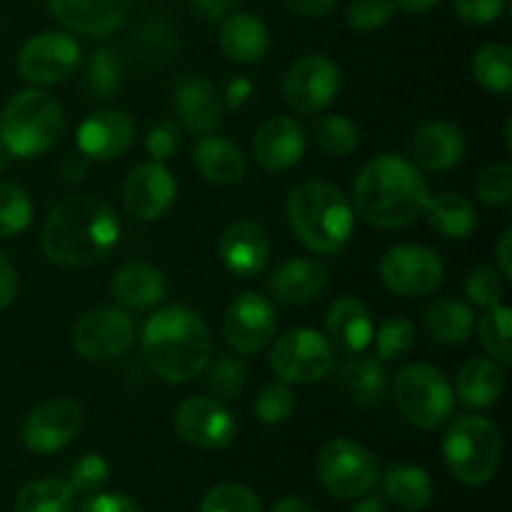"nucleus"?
<instances>
[{
  "mask_svg": "<svg viewBox=\"0 0 512 512\" xmlns=\"http://www.w3.org/2000/svg\"><path fill=\"white\" fill-rule=\"evenodd\" d=\"M443 458L445 468L458 483L473 488L490 483L503 458L498 425L483 415H460L445 430Z\"/></svg>",
  "mask_w": 512,
  "mask_h": 512,
  "instance_id": "nucleus-6",
  "label": "nucleus"
},
{
  "mask_svg": "<svg viewBox=\"0 0 512 512\" xmlns=\"http://www.w3.org/2000/svg\"><path fill=\"white\" fill-rule=\"evenodd\" d=\"M295 395L288 383H268L255 395V415L265 425H280L293 415Z\"/></svg>",
  "mask_w": 512,
  "mask_h": 512,
  "instance_id": "nucleus-44",
  "label": "nucleus"
},
{
  "mask_svg": "<svg viewBox=\"0 0 512 512\" xmlns=\"http://www.w3.org/2000/svg\"><path fill=\"white\" fill-rule=\"evenodd\" d=\"M350 512H388V510H385V505L380 503L378 498H365L360 500L358 505H353V510Z\"/></svg>",
  "mask_w": 512,
  "mask_h": 512,
  "instance_id": "nucleus-60",
  "label": "nucleus"
},
{
  "mask_svg": "<svg viewBox=\"0 0 512 512\" xmlns=\"http://www.w3.org/2000/svg\"><path fill=\"white\" fill-rule=\"evenodd\" d=\"M193 163L198 173L215 185L240 183L248 170L243 150L220 135H200L193 148Z\"/></svg>",
  "mask_w": 512,
  "mask_h": 512,
  "instance_id": "nucleus-28",
  "label": "nucleus"
},
{
  "mask_svg": "<svg viewBox=\"0 0 512 512\" xmlns=\"http://www.w3.org/2000/svg\"><path fill=\"white\" fill-rule=\"evenodd\" d=\"M75 505V490L65 480H33L15 495V512H70Z\"/></svg>",
  "mask_w": 512,
  "mask_h": 512,
  "instance_id": "nucleus-35",
  "label": "nucleus"
},
{
  "mask_svg": "<svg viewBox=\"0 0 512 512\" xmlns=\"http://www.w3.org/2000/svg\"><path fill=\"white\" fill-rule=\"evenodd\" d=\"M478 200L485 205H508L512 200V168L508 163H495L480 173L475 185Z\"/></svg>",
  "mask_w": 512,
  "mask_h": 512,
  "instance_id": "nucleus-47",
  "label": "nucleus"
},
{
  "mask_svg": "<svg viewBox=\"0 0 512 512\" xmlns=\"http://www.w3.org/2000/svg\"><path fill=\"white\" fill-rule=\"evenodd\" d=\"M133 0H48L60 25L88 38H105L125 23Z\"/></svg>",
  "mask_w": 512,
  "mask_h": 512,
  "instance_id": "nucleus-20",
  "label": "nucleus"
},
{
  "mask_svg": "<svg viewBox=\"0 0 512 512\" xmlns=\"http://www.w3.org/2000/svg\"><path fill=\"white\" fill-rule=\"evenodd\" d=\"M205 388H208L210 398L220 400V403H233V400H238L240 395H243L245 365L240 363L235 355H220V358H215V363L210 365L208 378H205Z\"/></svg>",
  "mask_w": 512,
  "mask_h": 512,
  "instance_id": "nucleus-41",
  "label": "nucleus"
},
{
  "mask_svg": "<svg viewBox=\"0 0 512 512\" xmlns=\"http://www.w3.org/2000/svg\"><path fill=\"white\" fill-rule=\"evenodd\" d=\"M338 388L355 405H373L388 390V373L378 355H350L338 368Z\"/></svg>",
  "mask_w": 512,
  "mask_h": 512,
  "instance_id": "nucleus-30",
  "label": "nucleus"
},
{
  "mask_svg": "<svg viewBox=\"0 0 512 512\" xmlns=\"http://www.w3.org/2000/svg\"><path fill=\"white\" fill-rule=\"evenodd\" d=\"M395 0H353L348 5V25L360 33H370V30L383 28L385 23H390V18L395 15Z\"/></svg>",
  "mask_w": 512,
  "mask_h": 512,
  "instance_id": "nucleus-46",
  "label": "nucleus"
},
{
  "mask_svg": "<svg viewBox=\"0 0 512 512\" xmlns=\"http://www.w3.org/2000/svg\"><path fill=\"white\" fill-rule=\"evenodd\" d=\"M15 295H18V273H15V265L10 263L8 255L0 250V310L8 308Z\"/></svg>",
  "mask_w": 512,
  "mask_h": 512,
  "instance_id": "nucleus-52",
  "label": "nucleus"
},
{
  "mask_svg": "<svg viewBox=\"0 0 512 512\" xmlns=\"http://www.w3.org/2000/svg\"><path fill=\"white\" fill-rule=\"evenodd\" d=\"M220 260L238 278H253L263 273L270 260V238L260 223L238 218L223 230L218 243Z\"/></svg>",
  "mask_w": 512,
  "mask_h": 512,
  "instance_id": "nucleus-19",
  "label": "nucleus"
},
{
  "mask_svg": "<svg viewBox=\"0 0 512 512\" xmlns=\"http://www.w3.org/2000/svg\"><path fill=\"white\" fill-rule=\"evenodd\" d=\"M325 333H328L325 338L330 340V345L338 348L340 353H365L375 335L373 313L360 298L345 295L330 305L328 318H325Z\"/></svg>",
  "mask_w": 512,
  "mask_h": 512,
  "instance_id": "nucleus-23",
  "label": "nucleus"
},
{
  "mask_svg": "<svg viewBox=\"0 0 512 512\" xmlns=\"http://www.w3.org/2000/svg\"><path fill=\"white\" fill-rule=\"evenodd\" d=\"M380 278L385 288L403 298H420L440 288L445 265L433 248L425 245H395L380 260Z\"/></svg>",
  "mask_w": 512,
  "mask_h": 512,
  "instance_id": "nucleus-11",
  "label": "nucleus"
},
{
  "mask_svg": "<svg viewBox=\"0 0 512 512\" xmlns=\"http://www.w3.org/2000/svg\"><path fill=\"white\" fill-rule=\"evenodd\" d=\"M173 108L180 125L193 135H210L223 123V100L203 75H185L175 85Z\"/></svg>",
  "mask_w": 512,
  "mask_h": 512,
  "instance_id": "nucleus-22",
  "label": "nucleus"
},
{
  "mask_svg": "<svg viewBox=\"0 0 512 512\" xmlns=\"http://www.w3.org/2000/svg\"><path fill=\"white\" fill-rule=\"evenodd\" d=\"M415 348V328L408 318H393L385 320L380 330L375 333V353L383 363H395V360L405 358L410 350Z\"/></svg>",
  "mask_w": 512,
  "mask_h": 512,
  "instance_id": "nucleus-42",
  "label": "nucleus"
},
{
  "mask_svg": "<svg viewBox=\"0 0 512 512\" xmlns=\"http://www.w3.org/2000/svg\"><path fill=\"white\" fill-rule=\"evenodd\" d=\"M505 393L503 365L493 358H470L455 378V395L468 408L485 410L500 400Z\"/></svg>",
  "mask_w": 512,
  "mask_h": 512,
  "instance_id": "nucleus-29",
  "label": "nucleus"
},
{
  "mask_svg": "<svg viewBox=\"0 0 512 512\" xmlns=\"http://www.w3.org/2000/svg\"><path fill=\"white\" fill-rule=\"evenodd\" d=\"M78 512H140L138 505L123 493H100L85 500Z\"/></svg>",
  "mask_w": 512,
  "mask_h": 512,
  "instance_id": "nucleus-51",
  "label": "nucleus"
},
{
  "mask_svg": "<svg viewBox=\"0 0 512 512\" xmlns=\"http://www.w3.org/2000/svg\"><path fill=\"white\" fill-rule=\"evenodd\" d=\"M340 90V70L328 55L295 60L283 78V98L295 113L315 115L328 108Z\"/></svg>",
  "mask_w": 512,
  "mask_h": 512,
  "instance_id": "nucleus-12",
  "label": "nucleus"
},
{
  "mask_svg": "<svg viewBox=\"0 0 512 512\" xmlns=\"http://www.w3.org/2000/svg\"><path fill=\"white\" fill-rule=\"evenodd\" d=\"M65 128L63 105L45 90H20L0 113V143L13 158L28 160L48 153Z\"/></svg>",
  "mask_w": 512,
  "mask_h": 512,
  "instance_id": "nucleus-5",
  "label": "nucleus"
},
{
  "mask_svg": "<svg viewBox=\"0 0 512 512\" xmlns=\"http://www.w3.org/2000/svg\"><path fill=\"white\" fill-rule=\"evenodd\" d=\"M430 190L420 170L400 155H378L358 173L353 203L375 228H405L423 215Z\"/></svg>",
  "mask_w": 512,
  "mask_h": 512,
  "instance_id": "nucleus-3",
  "label": "nucleus"
},
{
  "mask_svg": "<svg viewBox=\"0 0 512 512\" xmlns=\"http://www.w3.org/2000/svg\"><path fill=\"white\" fill-rule=\"evenodd\" d=\"M393 398L400 415L420 430H435L453 415V385L430 363H410L395 375Z\"/></svg>",
  "mask_w": 512,
  "mask_h": 512,
  "instance_id": "nucleus-7",
  "label": "nucleus"
},
{
  "mask_svg": "<svg viewBox=\"0 0 512 512\" xmlns=\"http://www.w3.org/2000/svg\"><path fill=\"white\" fill-rule=\"evenodd\" d=\"M268 288L278 303L305 305L320 298L323 290L328 288V268L310 258L285 260L273 270Z\"/></svg>",
  "mask_w": 512,
  "mask_h": 512,
  "instance_id": "nucleus-24",
  "label": "nucleus"
},
{
  "mask_svg": "<svg viewBox=\"0 0 512 512\" xmlns=\"http://www.w3.org/2000/svg\"><path fill=\"white\" fill-rule=\"evenodd\" d=\"M110 478V468L100 455H83L73 463L70 468V480L68 485L75 493H98Z\"/></svg>",
  "mask_w": 512,
  "mask_h": 512,
  "instance_id": "nucleus-48",
  "label": "nucleus"
},
{
  "mask_svg": "<svg viewBox=\"0 0 512 512\" xmlns=\"http://www.w3.org/2000/svg\"><path fill=\"white\" fill-rule=\"evenodd\" d=\"M115 210L95 195H68L50 210L40 233V250L60 268H85L118 245Z\"/></svg>",
  "mask_w": 512,
  "mask_h": 512,
  "instance_id": "nucleus-1",
  "label": "nucleus"
},
{
  "mask_svg": "<svg viewBox=\"0 0 512 512\" xmlns=\"http://www.w3.org/2000/svg\"><path fill=\"white\" fill-rule=\"evenodd\" d=\"M220 48L233 63H260L270 50V33L263 20L255 15L230 13L220 23Z\"/></svg>",
  "mask_w": 512,
  "mask_h": 512,
  "instance_id": "nucleus-26",
  "label": "nucleus"
},
{
  "mask_svg": "<svg viewBox=\"0 0 512 512\" xmlns=\"http://www.w3.org/2000/svg\"><path fill=\"white\" fill-rule=\"evenodd\" d=\"M175 428L185 443L200 450H223L235 438V418L215 398H190L175 413Z\"/></svg>",
  "mask_w": 512,
  "mask_h": 512,
  "instance_id": "nucleus-16",
  "label": "nucleus"
},
{
  "mask_svg": "<svg viewBox=\"0 0 512 512\" xmlns=\"http://www.w3.org/2000/svg\"><path fill=\"white\" fill-rule=\"evenodd\" d=\"M423 218L430 230L453 240L468 238L478 228V213H475L473 203L458 193L430 195L423 208Z\"/></svg>",
  "mask_w": 512,
  "mask_h": 512,
  "instance_id": "nucleus-31",
  "label": "nucleus"
},
{
  "mask_svg": "<svg viewBox=\"0 0 512 512\" xmlns=\"http://www.w3.org/2000/svg\"><path fill=\"white\" fill-rule=\"evenodd\" d=\"M33 220V200L20 185L0 180V238L23 233Z\"/></svg>",
  "mask_w": 512,
  "mask_h": 512,
  "instance_id": "nucleus-40",
  "label": "nucleus"
},
{
  "mask_svg": "<svg viewBox=\"0 0 512 512\" xmlns=\"http://www.w3.org/2000/svg\"><path fill=\"white\" fill-rule=\"evenodd\" d=\"M273 373L288 385H310L333 370V345L325 335L310 328H295L280 335L268 355Z\"/></svg>",
  "mask_w": 512,
  "mask_h": 512,
  "instance_id": "nucleus-9",
  "label": "nucleus"
},
{
  "mask_svg": "<svg viewBox=\"0 0 512 512\" xmlns=\"http://www.w3.org/2000/svg\"><path fill=\"white\" fill-rule=\"evenodd\" d=\"M473 78L490 93L505 95L512 90V50L503 43H488L473 55Z\"/></svg>",
  "mask_w": 512,
  "mask_h": 512,
  "instance_id": "nucleus-36",
  "label": "nucleus"
},
{
  "mask_svg": "<svg viewBox=\"0 0 512 512\" xmlns=\"http://www.w3.org/2000/svg\"><path fill=\"white\" fill-rule=\"evenodd\" d=\"M178 33L165 20L148 18L133 30L128 40V53L143 68H158L165 65L178 53Z\"/></svg>",
  "mask_w": 512,
  "mask_h": 512,
  "instance_id": "nucleus-33",
  "label": "nucleus"
},
{
  "mask_svg": "<svg viewBox=\"0 0 512 512\" xmlns=\"http://www.w3.org/2000/svg\"><path fill=\"white\" fill-rule=\"evenodd\" d=\"M180 143H183V135H180L178 123H173V120H158L145 135V150H148L155 163H168L170 158H175Z\"/></svg>",
  "mask_w": 512,
  "mask_h": 512,
  "instance_id": "nucleus-49",
  "label": "nucleus"
},
{
  "mask_svg": "<svg viewBox=\"0 0 512 512\" xmlns=\"http://www.w3.org/2000/svg\"><path fill=\"white\" fill-rule=\"evenodd\" d=\"M338 3L340 0H285V5L303 18H323Z\"/></svg>",
  "mask_w": 512,
  "mask_h": 512,
  "instance_id": "nucleus-54",
  "label": "nucleus"
},
{
  "mask_svg": "<svg viewBox=\"0 0 512 512\" xmlns=\"http://www.w3.org/2000/svg\"><path fill=\"white\" fill-rule=\"evenodd\" d=\"M512 310L508 305H495L480 318L478 335L483 348L488 350L490 358L500 365L512 363Z\"/></svg>",
  "mask_w": 512,
  "mask_h": 512,
  "instance_id": "nucleus-37",
  "label": "nucleus"
},
{
  "mask_svg": "<svg viewBox=\"0 0 512 512\" xmlns=\"http://www.w3.org/2000/svg\"><path fill=\"white\" fill-rule=\"evenodd\" d=\"M163 273L148 263H125L110 280V293L123 308L128 310H148L165 298Z\"/></svg>",
  "mask_w": 512,
  "mask_h": 512,
  "instance_id": "nucleus-27",
  "label": "nucleus"
},
{
  "mask_svg": "<svg viewBox=\"0 0 512 512\" xmlns=\"http://www.w3.org/2000/svg\"><path fill=\"white\" fill-rule=\"evenodd\" d=\"M200 512H263V503L245 485L223 483L205 493Z\"/></svg>",
  "mask_w": 512,
  "mask_h": 512,
  "instance_id": "nucleus-43",
  "label": "nucleus"
},
{
  "mask_svg": "<svg viewBox=\"0 0 512 512\" xmlns=\"http://www.w3.org/2000/svg\"><path fill=\"white\" fill-rule=\"evenodd\" d=\"M313 138L330 158H345L358 148V125L343 115H323L313 123Z\"/></svg>",
  "mask_w": 512,
  "mask_h": 512,
  "instance_id": "nucleus-38",
  "label": "nucleus"
},
{
  "mask_svg": "<svg viewBox=\"0 0 512 512\" xmlns=\"http://www.w3.org/2000/svg\"><path fill=\"white\" fill-rule=\"evenodd\" d=\"M465 135L458 125L435 120L423 125L413 138V155L425 170H450L465 158Z\"/></svg>",
  "mask_w": 512,
  "mask_h": 512,
  "instance_id": "nucleus-25",
  "label": "nucleus"
},
{
  "mask_svg": "<svg viewBox=\"0 0 512 512\" xmlns=\"http://www.w3.org/2000/svg\"><path fill=\"white\" fill-rule=\"evenodd\" d=\"M123 65L113 48H98L85 63V88L93 98H110L118 93Z\"/></svg>",
  "mask_w": 512,
  "mask_h": 512,
  "instance_id": "nucleus-39",
  "label": "nucleus"
},
{
  "mask_svg": "<svg viewBox=\"0 0 512 512\" xmlns=\"http://www.w3.org/2000/svg\"><path fill=\"white\" fill-rule=\"evenodd\" d=\"M270 512H315V510L300 498H283Z\"/></svg>",
  "mask_w": 512,
  "mask_h": 512,
  "instance_id": "nucleus-59",
  "label": "nucleus"
},
{
  "mask_svg": "<svg viewBox=\"0 0 512 512\" xmlns=\"http://www.w3.org/2000/svg\"><path fill=\"white\" fill-rule=\"evenodd\" d=\"M83 423L85 410L80 408V403L68 398H53L35 405L25 415L20 438H23L25 448L33 450V453L50 455L73 443Z\"/></svg>",
  "mask_w": 512,
  "mask_h": 512,
  "instance_id": "nucleus-13",
  "label": "nucleus"
},
{
  "mask_svg": "<svg viewBox=\"0 0 512 512\" xmlns=\"http://www.w3.org/2000/svg\"><path fill=\"white\" fill-rule=\"evenodd\" d=\"M88 175V158L83 153H73L60 163V178L68 185H78Z\"/></svg>",
  "mask_w": 512,
  "mask_h": 512,
  "instance_id": "nucleus-55",
  "label": "nucleus"
},
{
  "mask_svg": "<svg viewBox=\"0 0 512 512\" xmlns=\"http://www.w3.org/2000/svg\"><path fill=\"white\" fill-rule=\"evenodd\" d=\"M175 195H178V185L165 163H150L138 165L130 170L123 185V203L128 213L138 220H158L173 208Z\"/></svg>",
  "mask_w": 512,
  "mask_h": 512,
  "instance_id": "nucleus-17",
  "label": "nucleus"
},
{
  "mask_svg": "<svg viewBox=\"0 0 512 512\" xmlns=\"http://www.w3.org/2000/svg\"><path fill=\"white\" fill-rule=\"evenodd\" d=\"M290 230L295 238L318 255H338L350 243L355 230L353 205L343 190L323 180H308L290 190L288 203Z\"/></svg>",
  "mask_w": 512,
  "mask_h": 512,
  "instance_id": "nucleus-4",
  "label": "nucleus"
},
{
  "mask_svg": "<svg viewBox=\"0 0 512 512\" xmlns=\"http://www.w3.org/2000/svg\"><path fill=\"white\" fill-rule=\"evenodd\" d=\"M140 348L153 375L163 383L183 385L205 373L213 340L198 313L183 305H168L148 318Z\"/></svg>",
  "mask_w": 512,
  "mask_h": 512,
  "instance_id": "nucleus-2",
  "label": "nucleus"
},
{
  "mask_svg": "<svg viewBox=\"0 0 512 512\" xmlns=\"http://www.w3.org/2000/svg\"><path fill=\"white\" fill-rule=\"evenodd\" d=\"M138 338L135 318L125 308L88 310L73 328V348L93 363H110L128 353Z\"/></svg>",
  "mask_w": 512,
  "mask_h": 512,
  "instance_id": "nucleus-10",
  "label": "nucleus"
},
{
  "mask_svg": "<svg viewBox=\"0 0 512 512\" xmlns=\"http://www.w3.org/2000/svg\"><path fill=\"white\" fill-rule=\"evenodd\" d=\"M428 333L443 345H463L473 335L475 318L468 303L455 298H443L425 310Z\"/></svg>",
  "mask_w": 512,
  "mask_h": 512,
  "instance_id": "nucleus-34",
  "label": "nucleus"
},
{
  "mask_svg": "<svg viewBox=\"0 0 512 512\" xmlns=\"http://www.w3.org/2000/svg\"><path fill=\"white\" fill-rule=\"evenodd\" d=\"M440 0H395V5H400L403 10H408V13L413 15H420V13H428L430 8H435Z\"/></svg>",
  "mask_w": 512,
  "mask_h": 512,
  "instance_id": "nucleus-58",
  "label": "nucleus"
},
{
  "mask_svg": "<svg viewBox=\"0 0 512 512\" xmlns=\"http://www.w3.org/2000/svg\"><path fill=\"white\" fill-rule=\"evenodd\" d=\"M135 143V123L123 110H98L78 128V148L85 158H123Z\"/></svg>",
  "mask_w": 512,
  "mask_h": 512,
  "instance_id": "nucleus-21",
  "label": "nucleus"
},
{
  "mask_svg": "<svg viewBox=\"0 0 512 512\" xmlns=\"http://www.w3.org/2000/svg\"><path fill=\"white\" fill-rule=\"evenodd\" d=\"M190 5H193L195 13L203 20H208V23H223V20L233 13L238 0H190Z\"/></svg>",
  "mask_w": 512,
  "mask_h": 512,
  "instance_id": "nucleus-53",
  "label": "nucleus"
},
{
  "mask_svg": "<svg viewBox=\"0 0 512 512\" xmlns=\"http://www.w3.org/2000/svg\"><path fill=\"white\" fill-rule=\"evenodd\" d=\"M278 318L265 295L240 293L225 310L223 333L230 348L240 355H255L273 343Z\"/></svg>",
  "mask_w": 512,
  "mask_h": 512,
  "instance_id": "nucleus-15",
  "label": "nucleus"
},
{
  "mask_svg": "<svg viewBox=\"0 0 512 512\" xmlns=\"http://www.w3.org/2000/svg\"><path fill=\"white\" fill-rule=\"evenodd\" d=\"M80 63V45L73 35L48 30L20 48L18 70L33 85H58L73 75Z\"/></svg>",
  "mask_w": 512,
  "mask_h": 512,
  "instance_id": "nucleus-14",
  "label": "nucleus"
},
{
  "mask_svg": "<svg viewBox=\"0 0 512 512\" xmlns=\"http://www.w3.org/2000/svg\"><path fill=\"white\" fill-rule=\"evenodd\" d=\"M383 495L400 510H425L433 503V480L418 465H393L383 475Z\"/></svg>",
  "mask_w": 512,
  "mask_h": 512,
  "instance_id": "nucleus-32",
  "label": "nucleus"
},
{
  "mask_svg": "<svg viewBox=\"0 0 512 512\" xmlns=\"http://www.w3.org/2000/svg\"><path fill=\"white\" fill-rule=\"evenodd\" d=\"M305 153V130L290 115H273L253 138V158L265 173H285L300 163Z\"/></svg>",
  "mask_w": 512,
  "mask_h": 512,
  "instance_id": "nucleus-18",
  "label": "nucleus"
},
{
  "mask_svg": "<svg viewBox=\"0 0 512 512\" xmlns=\"http://www.w3.org/2000/svg\"><path fill=\"white\" fill-rule=\"evenodd\" d=\"M465 295L478 308H495V305H500V300L505 295L503 275L495 273L493 268L470 270L468 280H465Z\"/></svg>",
  "mask_w": 512,
  "mask_h": 512,
  "instance_id": "nucleus-45",
  "label": "nucleus"
},
{
  "mask_svg": "<svg viewBox=\"0 0 512 512\" xmlns=\"http://www.w3.org/2000/svg\"><path fill=\"white\" fill-rule=\"evenodd\" d=\"M455 13L468 25H488L503 15L508 0H453Z\"/></svg>",
  "mask_w": 512,
  "mask_h": 512,
  "instance_id": "nucleus-50",
  "label": "nucleus"
},
{
  "mask_svg": "<svg viewBox=\"0 0 512 512\" xmlns=\"http://www.w3.org/2000/svg\"><path fill=\"white\" fill-rule=\"evenodd\" d=\"M318 478L330 495L355 500L368 495L380 478L378 460L363 445L348 438H335L318 453Z\"/></svg>",
  "mask_w": 512,
  "mask_h": 512,
  "instance_id": "nucleus-8",
  "label": "nucleus"
},
{
  "mask_svg": "<svg viewBox=\"0 0 512 512\" xmlns=\"http://www.w3.org/2000/svg\"><path fill=\"white\" fill-rule=\"evenodd\" d=\"M250 93H253V85H250L248 80H245V78L233 80V83L228 85V103L233 105V108H240V105L248 100Z\"/></svg>",
  "mask_w": 512,
  "mask_h": 512,
  "instance_id": "nucleus-57",
  "label": "nucleus"
},
{
  "mask_svg": "<svg viewBox=\"0 0 512 512\" xmlns=\"http://www.w3.org/2000/svg\"><path fill=\"white\" fill-rule=\"evenodd\" d=\"M8 158L10 155L5 153V148H3V143H0V173H3L5 168H8Z\"/></svg>",
  "mask_w": 512,
  "mask_h": 512,
  "instance_id": "nucleus-61",
  "label": "nucleus"
},
{
  "mask_svg": "<svg viewBox=\"0 0 512 512\" xmlns=\"http://www.w3.org/2000/svg\"><path fill=\"white\" fill-rule=\"evenodd\" d=\"M495 255H498V268L503 278H512V228H505L500 235L498 245H495Z\"/></svg>",
  "mask_w": 512,
  "mask_h": 512,
  "instance_id": "nucleus-56",
  "label": "nucleus"
}]
</instances>
